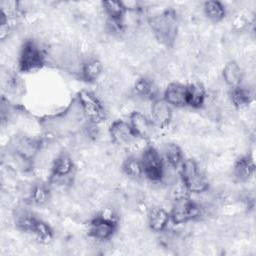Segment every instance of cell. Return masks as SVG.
<instances>
[{"instance_id":"1","label":"cell","mask_w":256,"mask_h":256,"mask_svg":"<svg viewBox=\"0 0 256 256\" xmlns=\"http://www.w3.org/2000/svg\"><path fill=\"white\" fill-rule=\"evenodd\" d=\"M149 25L159 43L167 47L174 44L178 33V18L174 10L168 9L151 17Z\"/></svg>"},{"instance_id":"2","label":"cell","mask_w":256,"mask_h":256,"mask_svg":"<svg viewBox=\"0 0 256 256\" xmlns=\"http://www.w3.org/2000/svg\"><path fill=\"white\" fill-rule=\"evenodd\" d=\"M46 63L44 49L33 39H26L18 54V69L22 73H31L41 69Z\"/></svg>"},{"instance_id":"3","label":"cell","mask_w":256,"mask_h":256,"mask_svg":"<svg viewBox=\"0 0 256 256\" xmlns=\"http://www.w3.org/2000/svg\"><path fill=\"white\" fill-rule=\"evenodd\" d=\"M178 170L180 181L189 193L200 194L209 189L208 179L201 172L195 160L191 158H184Z\"/></svg>"},{"instance_id":"4","label":"cell","mask_w":256,"mask_h":256,"mask_svg":"<svg viewBox=\"0 0 256 256\" xmlns=\"http://www.w3.org/2000/svg\"><path fill=\"white\" fill-rule=\"evenodd\" d=\"M143 175L152 182H161L165 176V162L161 152L153 146H147L140 156Z\"/></svg>"},{"instance_id":"5","label":"cell","mask_w":256,"mask_h":256,"mask_svg":"<svg viewBox=\"0 0 256 256\" xmlns=\"http://www.w3.org/2000/svg\"><path fill=\"white\" fill-rule=\"evenodd\" d=\"M77 100L82 114L90 124L97 125L105 119V107L93 92L83 89L78 93Z\"/></svg>"},{"instance_id":"6","label":"cell","mask_w":256,"mask_h":256,"mask_svg":"<svg viewBox=\"0 0 256 256\" xmlns=\"http://www.w3.org/2000/svg\"><path fill=\"white\" fill-rule=\"evenodd\" d=\"M201 213L200 205L193 201L190 196L172 201V207L169 211L170 221L175 225L194 221L201 216Z\"/></svg>"},{"instance_id":"7","label":"cell","mask_w":256,"mask_h":256,"mask_svg":"<svg viewBox=\"0 0 256 256\" xmlns=\"http://www.w3.org/2000/svg\"><path fill=\"white\" fill-rule=\"evenodd\" d=\"M117 227V220L112 214L99 213L89 221L88 235L98 241L109 240L115 234Z\"/></svg>"},{"instance_id":"8","label":"cell","mask_w":256,"mask_h":256,"mask_svg":"<svg viewBox=\"0 0 256 256\" xmlns=\"http://www.w3.org/2000/svg\"><path fill=\"white\" fill-rule=\"evenodd\" d=\"M75 171V164L72 157L67 152H60L53 160L50 168L49 180L60 182L68 180Z\"/></svg>"},{"instance_id":"9","label":"cell","mask_w":256,"mask_h":256,"mask_svg":"<svg viewBox=\"0 0 256 256\" xmlns=\"http://www.w3.org/2000/svg\"><path fill=\"white\" fill-rule=\"evenodd\" d=\"M151 102L150 120L153 126L159 129L167 128L172 121V107L163 98L159 97Z\"/></svg>"},{"instance_id":"10","label":"cell","mask_w":256,"mask_h":256,"mask_svg":"<svg viewBox=\"0 0 256 256\" xmlns=\"http://www.w3.org/2000/svg\"><path fill=\"white\" fill-rule=\"evenodd\" d=\"M41 149V140L22 136L18 138L14 144V152L22 161L32 162Z\"/></svg>"},{"instance_id":"11","label":"cell","mask_w":256,"mask_h":256,"mask_svg":"<svg viewBox=\"0 0 256 256\" xmlns=\"http://www.w3.org/2000/svg\"><path fill=\"white\" fill-rule=\"evenodd\" d=\"M128 123L131 126V129L136 138L142 140H148L153 133V124L149 117L143 114L140 111H133L129 115Z\"/></svg>"},{"instance_id":"12","label":"cell","mask_w":256,"mask_h":256,"mask_svg":"<svg viewBox=\"0 0 256 256\" xmlns=\"http://www.w3.org/2000/svg\"><path fill=\"white\" fill-rule=\"evenodd\" d=\"M108 133L111 141L119 146L127 145L136 138L128 121H124L121 119L114 120L110 124Z\"/></svg>"},{"instance_id":"13","label":"cell","mask_w":256,"mask_h":256,"mask_svg":"<svg viewBox=\"0 0 256 256\" xmlns=\"http://www.w3.org/2000/svg\"><path fill=\"white\" fill-rule=\"evenodd\" d=\"M171 107L187 106V85L179 82H171L167 85L162 97Z\"/></svg>"},{"instance_id":"14","label":"cell","mask_w":256,"mask_h":256,"mask_svg":"<svg viewBox=\"0 0 256 256\" xmlns=\"http://www.w3.org/2000/svg\"><path fill=\"white\" fill-rule=\"evenodd\" d=\"M170 222L169 211H167L165 208L154 206L149 210L147 215V223L153 232H164Z\"/></svg>"},{"instance_id":"15","label":"cell","mask_w":256,"mask_h":256,"mask_svg":"<svg viewBox=\"0 0 256 256\" xmlns=\"http://www.w3.org/2000/svg\"><path fill=\"white\" fill-rule=\"evenodd\" d=\"M255 172V163L250 155L240 156L233 165V176L238 182H247Z\"/></svg>"},{"instance_id":"16","label":"cell","mask_w":256,"mask_h":256,"mask_svg":"<svg viewBox=\"0 0 256 256\" xmlns=\"http://www.w3.org/2000/svg\"><path fill=\"white\" fill-rule=\"evenodd\" d=\"M102 72V62L97 58H89L81 64L80 78L87 83H93L99 79Z\"/></svg>"},{"instance_id":"17","label":"cell","mask_w":256,"mask_h":256,"mask_svg":"<svg viewBox=\"0 0 256 256\" xmlns=\"http://www.w3.org/2000/svg\"><path fill=\"white\" fill-rule=\"evenodd\" d=\"M222 78L225 84L231 89L242 84L243 71L236 61H229L222 70Z\"/></svg>"},{"instance_id":"18","label":"cell","mask_w":256,"mask_h":256,"mask_svg":"<svg viewBox=\"0 0 256 256\" xmlns=\"http://www.w3.org/2000/svg\"><path fill=\"white\" fill-rule=\"evenodd\" d=\"M207 99V92L201 83H191L187 85V106L199 109L202 108Z\"/></svg>"},{"instance_id":"19","label":"cell","mask_w":256,"mask_h":256,"mask_svg":"<svg viewBox=\"0 0 256 256\" xmlns=\"http://www.w3.org/2000/svg\"><path fill=\"white\" fill-rule=\"evenodd\" d=\"M133 92L137 97L144 100L153 101L154 99L158 98L157 88L154 82L147 77H141L135 81Z\"/></svg>"},{"instance_id":"20","label":"cell","mask_w":256,"mask_h":256,"mask_svg":"<svg viewBox=\"0 0 256 256\" xmlns=\"http://www.w3.org/2000/svg\"><path fill=\"white\" fill-rule=\"evenodd\" d=\"M162 156L165 165L174 169H178L184 160L182 149L176 143H167L163 148Z\"/></svg>"},{"instance_id":"21","label":"cell","mask_w":256,"mask_h":256,"mask_svg":"<svg viewBox=\"0 0 256 256\" xmlns=\"http://www.w3.org/2000/svg\"><path fill=\"white\" fill-rule=\"evenodd\" d=\"M38 217L35 216L32 212L28 210H18L14 215V223L17 229L25 233H32L36 222L38 221Z\"/></svg>"},{"instance_id":"22","label":"cell","mask_w":256,"mask_h":256,"mask_svg":"<svg viewBox=\"0 0 256 256\" xmlns=\"http://www.w3.org/2000/svg\"><path fill=\"white\" fill-rule=\"evenodd\" d=\"M51 197V190L45 183H36L32 186L29 195L28 202L35 206L45 205Z\"/></svg>"},{"instance_id":"23","label":"cell","mask_w":256,"mask_h":256,"mask_svg":"<svg viewBox=\"0 0 256 256\" xmlns=\"http://www.w3.org/2000/svg\"><path fill=\"white\" fill-rule=\"evenodd\" d=\"M229 96L231 103L239 109L248 106L253 100V95L251 91L248 88L244 87L242 84L235 88H231Z\"/></svg>"},{"instance_id":"24","label":"cell","mask_w":256,"mask_h":256,"mask_svg":"<svg viewBox=\"0 0 256 256\" xmlns=\"http://www.w3.org/2000/svg\"><path fill=\"white\" fill-rule=\"evenodd\" d=\"M102 7L104 10V13L108 17V20L122 22L125 14L127 13V9L123 1H114V0L103 1Z\"/></svg>"},{"instance_id":"25","label":"cell","mask_w":256,"mask_h":256,"mask_svg":"<svg viewBox=\"0 0 256 256\" xmlns=\"http://www.w3.org/2000/svg\"><path fill=\"white\" fill-rule=\"evenodd\" d=\"M121 169H122V172L127 177L134 180H138L144 176L140 157H136V156L126 157L122 162Z\"/></svg>"},{"instance_id":"26","label":"cell","mask_w":256,"mask_h":256,"mask_svg":"<svg viewBox=\"0 0 256 256\" xmlns=\"http://www.w3.org/2000/svg\"><path fill=\"white\" fill-rule=\"evenodd\" d=\"M203 11L205 16L212 22L218 23L222 21L226 16V8L220 2L216 0H210L203 3Z\"/></svg>"},{"instance_id":"27","label":"cell","mask_w":256,"mask_h":256,"mask_svg":"<svg viewBox=\"0 0 256 256\" xmlns=\"http://www.w3.org/2000/svg\"><path fill=\"white\" fill-rule=\"evenodd\" d=\"M31 234L41 243H49L53 239L54 235L51 226L40 218L36 222V225Z\"/></svg>"}]
</instances>
